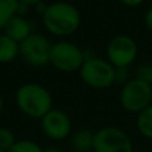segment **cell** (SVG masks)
<instances>
[{
	"instance_id": "16",
	"label": "cell",
	"mask_w": 152,
	"mask_h": 152,
	"mask_svg": "<svg viewBox=\"0 0 152 152\" xmlns=\"http://www.w3.org/2000/svg\"><path fill=\"white\" fill-rule=\"evenodd\" d=\"M18 142L15 137V134L11 131L10 128L5 127H0V150L3 151H10L13 147V144Z\"/></svg>"
},
{
	"instance_id": "13",
	"label": "cell",
	"mask_w": 152,
	"mask_h": 152,
	"mask_svg": "<svg viewBox=\"0 0 152 152\" xmlns=\"http://www.w3.org/2000/svg\"><path fill=\"white\" fill-rule=\"evenodd\" d=\"M136 128L143 137L152 140V104L136 115Z\"/></svg>"
},
{
	"instance_id": "5",
	"label": "cell",
	"mask_w": 152,
	"mask_h": 152,
	"mask_svg": "<svg viewBox=\"0 0 152 152\" xmlns=\"http://www.w3.org/2000/svg\"><path fill=\"white\" fill-rule=\"evenodd\" d=\"M119 102L124 111L139 115L152 104V86L137 79H129L121 86Z\"/></svg>"
},
{
	"instance_id": "14",
	"label": "cell",
	"mask_w": 152,
	"mask_h": 152,
	"mask_svg": "<svg viewBox=\"0 0 152 152\" xmlns=\"http://www.w3.org/2000/svg\"><path fill=\"white\" fill-rule=\"evenodd\" d=\"M18 4V0H0V31L16 15Z\"/></svg>"
},
{
	"instance_id": "4",
	"label": "cell",
	"mask_w": 152,
	"mask_h": 152,
	"mask_svg": "<svg viewBox=\"0 0 152 152\" xmlns=\"http://www.w3.org/2000/svg\"><path fill=\"white\" fill-rule=\"evenodd\" d=\"M87 56L84 51L77 44L67 40H60L52 44L50 64L58 71L71 74V72H79Z\"/></svg>"
},
{
	"instance_id": "17",
	"label": "cell",
	"mask_w": 152,
	"mask_h": 152,
	"mask_svg": "<svg viewBox=\"0 0 152 152\" xmlns=\"http://www.w3.org/2000/svg\"><path fill=\"white\" fill-rule=\"evenodd\" d=\"M135 79L152 86V64H140L135 69Z\"/></svg>"
},
{
	"instance_id": "8",
	"label": "cell",
	"mask_w": 152,
	"mask_h": 152,
	"mask_svg": "<svg viewBox=\"0 0 152 152\" xmlns=\"http://www.w3.org/2000/svg\"><path fill=\"white\" fill-rule=\"evenodd\" d=\"M52 43L47 36L34 32L19 44V55L32 67H44L50 64Z\"/></svg>"
},
{
	"instance_id": "21",
	"label": "cell",
	"mask_w": 152,
	"mask_h": 152,
	"mask_svg": "<svg viewBox=\"0 0 152 152\" xmlns=\"http://www.w3.org/2000/svg\"><path fill=\"white\" fill-rule=\"evenodd\" d=\"M18 1L21 3V4L28 5V7H32V5L36 7V5L40 4V3H44V0H18Z\"/></svg>"
},
{
	"instance_id": "18",
	"label": "cell",
	"mask_w": 152,
	"mask_h": 152,
	"mask_svg": "<svg viewBox=\"0 0 152 152\" xmlns=\"http://www.w3.org/2000/svg\"><path fill=\"white\" fill-rule=\"evenodd\" d=\"M128 80H129L128 79V68L116 69V80H115V83L126 84Z\"/></svg>"
},
{
	"instance_id": "15",
	"label": "cell",
	"mask_w": 152,
	"mask_h": 152,
	"mask_svg": "<svg viewBox=\"0 0 152 152\" xmlns=\"http://www.w3.org/2000/svg\"><path fill=\"white\" fill-rule=\"evenodd\" d=\"M8 152H44V150L36 142L23 139V140H18Z\"/></svg>"
},
{
	"instance_id": "24",
	"label": "cell",
	"mask_w": 152,
	"mask_h": 152,
	"mask_svg": "<svg viewBox=\"0 0 152 152\" xmlns=\"http://www.w3.org/2000/svg\"><path fill=\"white\" fill-rule=\"evenodd\" d=\"M0 152H7V151H3V150H0Z\"/></svg>"
},
{
	"instance_id": "3",
	"label": "cell",
	"mask_w": 152,
	"mask_h": 152,
	"mask_svg": "<svg viewBox=\"0 0 152 152\" xmlns=\"http://www.w3.org/2000/svg\"><path fill=\"white\" fill-rule=\"evenodd\" d=\"M79 75L86 86L94 89H105L115 84L116 68L107 59L89 56L79 69Z\"/></svg>"
},
{
	"instance_id": "22",
	"label": "cell",
	"mask_w": 152,
	"mask_h": 152,
	"mask_svg": "<svg viewBox=\"0 0 152 152\" xmlns=\"http://www.w3.org/2000/svg\"><path fill=\"white\" fill-rule=\"evenodd\" d=\"M44 152H63V151L58 147H50V148H47V150H44Z\"/></svg>"
},
{
	"instance_id": "11",
	"label": "cell",
	"mask_w": 152,
	"mask_h": 152,
	"mask_svg": "<svg viewBox=\"0 0 152 152\" xmlns=\"http://www.w3.org/2000/svg\"><path fill=\"white\" fill-rule=\"evenodd\" d=\"M94 137L95 132L91 129L81 128L71 134V147L75 152H92L94 150Z\"/></svg>"
},
{
	"instance_id": "20",
	"label": "cell",
	"mask_w": 152,
	"mask_h": 152,
	"mask_svg": "<svg viewBox=\"0 0 152 152\" xmlns=\"http://www.w3.org/2000/svg\"><path fill=\"white\" fill-rule=\"evenodd\" d=\"M119 1L121 3V4H124L126 7H139L140 4H143V3L145 1V0H119Z\"/></svg>"
},
{
	"instance_id": "6",
	"label": "cell",
	"mask_w": 152,
	"mask_h": 152,
	"mask_svg": "<svg viewBox=\"0 0 152 152\" xmlns=\"http://www.w3.org/2000/svg\"><path fill=\"white\" fill-rule=\"evenodd\" d=\"M139 47L129 35H118L108 42L105 48L107 60L116 69L128 68L137 58Z\"/></svg>"
},
{
	"instance_id": "12",
	"label": "cell",
	"mask_w": 152,
	"mask_h": 152,
	"mask_svg": "<svg viewBox=\"0 0 152 152\" xmlns=\"http://www.w3.org/2000/svg\"><path fill=\"white\" fill-rule=\"evenodd\" d=\"M19 56V43L8 37L5 34H0V64L13 61Z\"/></svg>"
},
{
	"instance_id": "1",
	"label": "cell",
	"mask_w": 152,
	"mask_h": 152,
	"mask_svg": "<svg viewBox=\"0 0 152 152\" xmlns=\"http://www.w3.org/2000/svg\"><path fill=\"white\" fill-rule=\"evenodd\" d=\"M43 27L51 35L66 37L74 35L81 24L80 11L74 4L58 0L47 5L45 12L42 15Z\"/></svg>"
},
{
	"instance_id": "9",
	"label": "cell",
	"mask_w": 152,
	"mask_h": 152,
	"mask_svg": "<svg viewBox=\"0 0 152 152\" xmlns=\"http://www.w3.org/2000/svg\"><path fill=\"white\" fill-rule=\"evenodd\" d=\"M42 131L48 139L60 142L71 136L72 120L67 112L58 108H52L47 115L40 119Z\"/></svg>"
},
{
	"instance_id": "2",
	"label": "cell",
	"mask_w": 152,
	"mask_h": 152,
	"mask_svg": "<svg viewBox=\"0 0 152 152\" xmlns=\"http://www.w3.org/2000/svg\"><path fill=\"white\" fill-rule=\"evenodd\" d=\"M15 104L28 118L42 119L53 108V97L42 84L26 83L16 89Z\"/></svg>"
},
{
	"instance_id": "7",
	"label": "cell",
	"mask_w": 152,
	"mask_h": 152,
	"mask_svg": "<svg viewBox=\"0 0 152 152\" xmlns=\"http://www.w3.org/2000/svg\"><path fill=\"white\" fill-rule=\"evenodd\" d=\"M92 152H134V144L127 132L107 126L95 132Z\"/></svg>"
},
{
	"instance_id": "10",
	"label": "cell",
	"mask_w": 152,
	"mask_h": 152,
	"mask_svg": "<svg viewBox=\"0 0 152 152\" xmlns=\"http://www.w3.org/2000/svg\"><path fill=\"white\" fill-rule=\"evenodd\" d=\"M3 34H5L8 37H11L12 40L20 44L34 32H32L31 23L24 16L15 15L5 24V27L3 28Z\"/></svg>"
},
{
	"instance_id": "19",
	"label": "cell",
	"mask_w": 152,
	"mask_h": 152,
	"mask_svg": "<svg viewBox=\"0 0 152 152\" xmlns=\"http://www.w3.org/2000/svg\"><path fill=\"white\" fill-rule=\"evenodd\" d=\"M144 24H145V27H147V28L152 32V7L148 8L147 12H145V15H144Z\"/></svg>"
},
{
	"instance_id": "23",
	"label": "cell",
	"mask_w": 152,
	"mask_h": 152,
	"mask_svg": "<svg viewBox=\"0 0 152 152\" xmlns=\"http://www.w3.org/2000/svg\"><path fill=\"white\" fill-rule=\"evenodd\" d=\"M3 108H4V100H3V96H1V94H0V115H1V112H3Z\"/></svg>"
}]
</instances>
